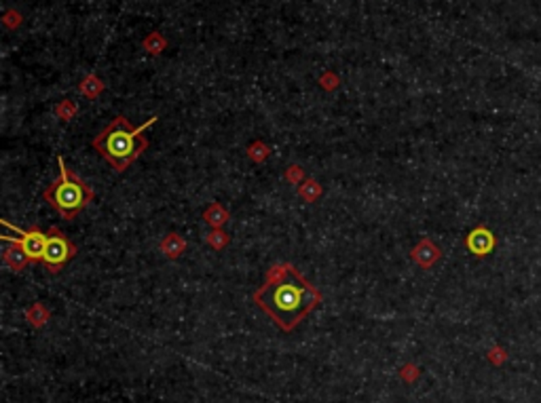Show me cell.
Instances as JSON below:
<instances>
[{"instance_id":"ba28073f","label":"cell","mask_w":541,"mask_h":403,"mask_svg":"<svg viewBox=\"0 0 541 403\" xmlns=\"http://www.w3.org/2000/svg\"><path fill=\"white\" fill-rule=\"evenodd\" d=\"M5 264H9L13 271H22L26 264H30V260H28V256H26L17 245H13V249H7V251H5Z\"/></svg>"},{"instance_id":"6da1fadb","label":"cell","mask_w":541,"mask_h":403,"mask_svg":"<svg viewBox=\"0 0 541 403\" xmlns=\"http://www.w3.org/2000/svg\"><path fill=\"white\" fill-rule=\"evenodd\" d=\"M256 304L282 330H294L320 304L322 294L315 289L292 264L268 268L264 283L254 294Z\"/></svg>"},{"instance_id":"7a4b0ae2","label":"cell","mask_w":541,"mask_h":403,"mask_svg":"<svg viewBox=\"0 0 541 403\" xmlns=\"http://www.w3.org/2000/svg\"><path fill=\"white\" fill-rule=\"evenodd\" d=\"M157 118H151L140 127H133L123 114H119L94 138V148L100 156H104L110 163V167L117 173H123L148 148V140L142 133Z\"/></svg>"},{"instance_id":"3957f363","label":"cell","mask_w":541,"mask_h":403,"mask_svg":"<svg viewBox=\"0 0 541 403\" xmlns=\"http://www.w3.org/2000/svg\"><path fill=\"white\" fill-rule=\"evenodd\" d=\"M60 175L44 188L42 199L47 201L64 220H72L78 211H83L89 203L94 201V190L83 177H78L66 161L60 156Z\"/></svg>"},{"instance_id":"52a82bcc","label":"cell","mask_w":541,"mask_h":403,"mask_svg":"<svg viewBox=\"0 0 541 403\" xmlns=\"http://www.w3.org/2000/svg\"><path fill=\"white\" fill-rule=\"evenodd\" d=\"M413 258L421 264V266H431V264H436L438 260H440V249L431 243V241H421L419 243V247L413 251Z\"/></svg>"},{"instance_id":"277c9868","label":"cell","mask_w":541,"mask_h":403,"mask_svg":"<svg viewBox=\"0 0 541 403\" xmlns=\"http://www.w3.org/2000/svg\"><path fill=\"white\" fill-rule=\"evenodd\" d=\"M76 256V247L74 243L58 229H49L47 231V245H44V253H42V264L49 268V273H60L62 268Z\"/></svg>"},{"instance_id":"5b68a950","label":"cell","mask_w":541,"mask_h":403,"mask_svg":"<svg viewBox=\"0 0 541 403\" xmlns=\"http://www.w3.org/2000/svg\"><path fill=\"white\" fill-rule=\"evenodd\" d=\"M5 226L7 229H13L17 235H19V239H13V237H3L7 243H13V245H17L26 256H28V260L30 262H38V260H42V253H44V245H47V233H42L40 229H30V231H22V229H17V226H11V224L5 220Z\"/></svg>"},{"instance_id":"30bf717a","label":"cell","mask_w":541,"mask_h":403,"mask_svg":"<svg viewBox=\"0 0 541 403\" xmlns=\"http://www.w3.org/2000/svg\"><path fill=\"white\" fill-rule=\"evenodd\" d=\"M157 38H159V34H153V36H148V40H146V49H151V53H161L163 44H165L163 38H161L159 42H157Z\"/></svg>"},{"instance_id":"8992f818","label":"cell","mask_w":541,"mask_h":403,"mask_svg":"<svg viewBox=\"0 0 541 403\" xmlns=\"http://www.w3.org/2000/svg\"><path fill=\"white\" fill-rule=\"evenodd\" d=\"M465 245H467V249H470L474 256L484 258V256H488V253L495 249V235H492L486 226H478V229H474V231L467 235Z\"/></svg>"},{"instance_id":"9c48e42d","label":"cell","mask_w":541,"mask_h":403,"mask_svg":"<svg viewBox=\"0 0 541 403\" xmlns=\"http://www.w3.org/2000/svg\"><path fill=\"white\" fill-rule=\"evenodd\" d=\"M227 211H224L220 205H212L207 211H205V220L212 224V226H222L224 222H227Z\"/></svg>"}]
</instances>
